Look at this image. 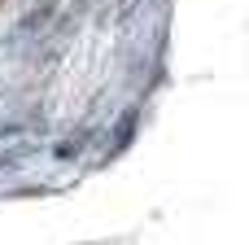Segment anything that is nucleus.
I'll use <instances>...</instances> for the list:
<instances>
[{
    "label": "nucleus",
    "mask_w": 249,
    "mask_h": 245,
    "mask_svg": "<svg viewBox=\"0 0 249 245\" xmlns=\"http://www.w3.org/2000/svg\"><path fill=\"white\" fill-rule=\"evenodd\" d=\"M48 18H53V0H44V4H35V9H26V13H22V22L13 26L9 44H26V39H35V35L48 26Z\"/></svg>",
    "instance_id": "nucleus-1"
},
{
    "label": "nucleus",
    "mask_w": 249,
    "mask_h": 245,
    "mask_svg": "<svg viewBox=\"0 0 249 245\" xmlns=\"http://www.w3.org/2000/svg\"><path fill=\"white\" fill-rule=\"evenodd\" d=\"M131 127H136V114H123V123H118V145L131 140Z\"/></svg>",
    "instance_id": "nucleus-2"
},
{
    "label": "nucleus",
    "mask_w": 249,
    "mask_h": 245,
    "mask_svg": "<svg viewBox=\"0 0 249 245\" xmlns=\"http://www.w3.org/2000/svg\"><path fill=\"white\" fill-rule=\"evenodd\" d=\"M136 4H140V0H118V18H131V13H136Z\"/></svg>",
    "instance_id": "nucleus-3"
}]
</instances>
